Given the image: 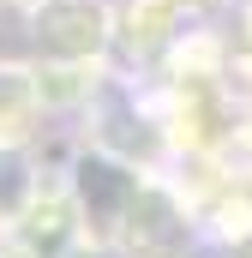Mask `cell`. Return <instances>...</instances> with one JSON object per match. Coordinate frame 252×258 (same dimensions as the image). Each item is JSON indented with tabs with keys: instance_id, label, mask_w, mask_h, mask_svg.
Wrapping results in <instances>:
<instances>
[{
	"instance_id": "6da1fadb",
	"label": "cell",
	"mask_w": 252,
	"mask_h": 258,
	"mask_svg": "<svg viewBox=\"0 0 252 258\" xmlns=\"http://www.w3.org/2000/svg\"><path fill=\"white\" fill-rule=\"evenodd\" d=\"M120 240H126V252H138V258H174L186 246V228H180L174 204L162 192L138 186V198H132V210H126V222H120Z\"/></svg>"
}]
</instances>
